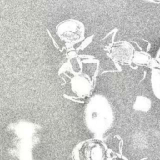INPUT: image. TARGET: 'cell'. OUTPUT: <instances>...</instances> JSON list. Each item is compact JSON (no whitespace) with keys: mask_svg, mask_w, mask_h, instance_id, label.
I'll return each instance as SVG.
<instances>
[{"mask_svg":"<svg viewBox=\"0 0 160 160\" xmlns=\"http://www.w3.org/2000/svg\"><path fill=\"white\" fill-rule=\"evenodd\" d=\"M157 61H158V62H159V64H160V49L157 54Z\"/></svg>","mask_w":160,"mask_h":160,"instance_id":"7","label":"cell"},{"mask_svg":"<svg viewBox=\"0 0 160 160\" xmlns=\"http://www.w3.org/2000/svg\"><path fill=\"white\" fill-rule=\"evenodd\" d=\"M107 105L106 102H102L100 99L94 100L89 105V112H91V125L97 130L105 129L106 128H108L107 124L109 123L108 121L110 115V110Z\"/></svg>","mask_w":160,"mask_h":160,"instance_id":"3","label":"cell"},{"mask_svg":"<svg viewBox=\"0 0 160 160\" xmlns=\"http://www.w3.org/2000/svg\"><path fill=\"white\" fill-rule=\"evenodd\" d=\"M146 1H150V2H158V1H159L160 0H146Z\"/></svg>","mask_w":160,"mask_h":160,"instance_id":"8","label":"cell"},{"mask_svg":"<svg viewBox=\"0 0 160 160\" xmlns=\"http://www.w3.org/2000/svg\"><path fill=\"white\" fill-rule=\"evenodd\" d=\"M56 30L61 40L71 44L77 43L84 38V26L78 20L64 21L58 25Z\"/></svg>","mask_w":160,"mask_h":160,"instance_id":"2","label":"cell"},{"mask_svg":"<svg viewBox=\"0 0 160 160\" xmlns=\"http://www.w3.org/2000/svg\"><path fill=\"white\" fill-rule=\"evenodd\" d=\"M109 54L110 57L118 63L129 64L133 59V48L128 42H118L111 47Z\"/></svg>","mask_w":160,"mask_h":160,"instance_id":"4","label":"cell"},{"mask_svg":"<svg viewBox=\"0 0 160 160\" xmlns=\"http://www.w3.org/2000/svg\"><path fill=\"white\" fill-rule=\"evenodd\" d=\"M108 150L102 141L89 139L79 142L72 153L73 160H108Z\"/></svg>","mask_w":160,"mask_h":160,"instance_id":"1","label":"cell"},{"mask_svg":"<svg viewBox=\"0 0 160 160\" xmlns=\"http://www.w3.org/2000/svg\"><path fill=\"white\" fill-rule=\"evenodd\" d=\"M111 158L112 160H127L126 158H124V157L118 154H114L113 155H112Z\"/></svg>","mask_w":160,"mask_h":160,"instance_id":"6","label":"cell"},{"mask_svg":"<svg viewBox=\"0 0 160 160\" xmlns=\"http://www.w3.org/2000/svg\"><path fill=\"white\" fill-rule=\"evenodd\" d=\"M74 91L79 93L80 96H87L91 92V85L90 81L84 76H79L72 82Z\"/></svg>","mask_w":160,"mask_h":160,"instance_id":"5","label":"cell"}]
</instances>
